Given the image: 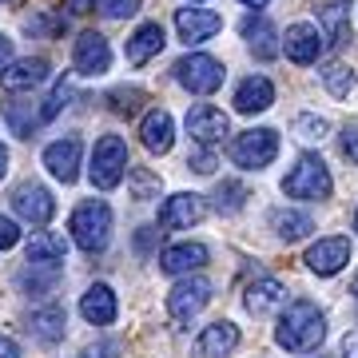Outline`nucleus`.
Segmentation results:
<instances>
[{
  "label": "nucleus",
  "mask_w": 358,
  "mask_h": 358,
  "mask_svg": "<svg viewBox=\"0 0 358 358\" xmlns=\"http://www.w3.org/2000/svg\"><path fill=\"white\" fill-rule=\"evenodd\" d=\"M322 338H327V315L310 299H294L291 307L282 310L275 343L282 350H291V355H310V350L322 346Z\"/></svg>",
  "instance_id": "f257e3e1"
},
{
  "label": "nucleus",
  "mask_w": 358,
  "mask_h": 358,
  "mask_svg": "<svg viewBox=\"0 0 358 358\" xmlns=\"http://www.w3.org/2000/svg\"><path fill=\"white\" fill-rule=\"evenodd\" d=\"M68 231H72L80 251L100 255L103 247H108V239H112V207L103 203V199H84L72 211V219H68Z\"/></svg>",
  "instance_id": "f03ea898"
},
{
  "label": "nucleus",
  "mask_w": 358,
  "mask_h": 358,
  "mask_svg": "<svg viewBox=\"0 0 358 358\" xmlns=\"http://www.w3.org/2000/svg\"><path fill=\"white\" fill-rule=\"evenodd\" d=\"M124 171H128V143L120 136H100L96 148H92V167H88L92 183L100 192H112V187H120Z\"/></svg>",
  "instance_id": "7ed1b4c3"
},
{
  "label": "nucleus",
  "mask_w": 358,
  "mask_h": 358,
  "mask_svg": "<svg viewBox=\"0 0 358 358\" xmlns=\"http://www.w3.org/2000/svg\"><path fill=\"white\" fill-rule=\"evenodd\" d=\"M176 80L183 84L187 92H195V96H211V92L223 88V64H219L215 56H207V52H187L183 60H176Z\"/></svg>",
  "instance_id": "20e7f679"
},
{
  "label": "nucleus",
  "mask_w": 358,
  "mask_h": 358,
  "mask_svg": "<svg viewBox=\"0 0 358 358\" xmlns=\"http://www.w3.org/2000/svg\"><path fill=\"white\" fill-rule=\"evenodd\" d=\"M282 192L291 195V199H327L331 195V171H327V164H322L319 155H303L287 171Z\"/></svg>",
  "instance_id": "39448f33"
},
{
  "label": "nucleus",
  "mask_w": 358,
  "mask_h": 358,
  "mask_svg": "<svg viewBox=\"0 0 358 358\" xmlns=\"http://www.w3.org/2000/svg\"><path fill=\"white\" fill-rule=\"evenodd\" d=\"M275 155H279V131L271 128H251L243 136H235V143H231V164L243 171H263Z\"/></svg>",
  "instance_id": "423d86ee"
},
{
  "label": "nucleus",
  "mask_w": 358,
  "mask_h": 358,
  "mask_svg": "<svg viewBox=\"0 0 358 358\" xmlns=\"http://www.w3.org/2000/svg\"><path fill=\"white\" fill-rule=\"evenodd\" d=\"M211 303V279L203 275H187V279H179L167 294V315L176 322H192L199 310Z\"/></svg>",
  "instance_id": "0eeeda50"
},
{
  "label": "nucleus",
  "mask_w": 358,
  "mask_h": 358,
  "mask_svg": "<svg viewBox=\"0 0 358 358\" xmlns=\"http://www.w3.org/2000/svg\"><path fill=\"white\" fill-rule=\"evenodd\" d=\"M13 211L24 223H32V227H44V223H52V215H56V199H52L48 187H40V183H20L13 192Z\"/></svg>",
  "instance_id": "6e6552de"
},
{
  "label": "nucleus",
  "mask_w": 358,
  "mask_h": 358,
  "mask_svg": "<svg viewBox=\"0 0 358 358\" xmlns=\"http://www.w3.org/2000/svg\"><path fill=\"white\" fill-rule=\"evenodd\" d=\"M315 275H322V279H331V275H338V271L350 263V239L346 235H327V239H319V243H310L307 259H303Z\"/></svg>",
  "instance_id": "1a4fd4ad"
},
{
  "label": "nucleus",
  "mask_w": 358,
  "mask_h": 358,
  "mask_svg": "<svg viewBox=\"0 0 358 358\" xmlns=\"http://www.w3.org/2000/svg\"><path fill=\"white\" fill-rule=\"evenodd\" d=\"M112 64V48H108V40L100 32H80L76 48H72V68H76L80 76H103Z\"/></svg>",
  "instance_id": "9d476101"
},
{
  "label": "nucleus",
  "mask_w": 358,
  "mask_h": 358,
  "mask_svg": "<svg viewBox=\"0 0 358 358\" xmlns=\"http://www.w3.org/2000/svg\"><path fill=\"white\" fill-rule=\"evenodd\" d=\"M227 131H231V120L219 108H211V103H195L187 112V136L195 143H203V148H215Z\"/></svg>",
  "instance_id": "9b49d317"
},
{
  "label": "nucleus",
  "mask_w": 358,
  "mask_h": 358,
  "mask_svg": "<svg viewBox=\"0 0 358 358\" xmlns=\"http://www.w3.org/2000/svg\"><path fill=\"white\" fill-rule=\"evenodd\" d=\"M80 155H84L80 136H64V140H56V143H48V148H44V167H48L60 183H76Z\"/></svg>",
  "instance_id": "f8f14e48"
},
{
  "label": "nucleus",
  "mask_w": 358,
  "mask_h": 358,
  "mask_svg": "<svg viewBox=\"0 0 358 358\" xmlns=\"http://www.w3.org/2000/svg\"><path fill=\"white\" fill-rule=\"evenodd\" d=\"M203 215H207L203 195L179 192V195H171V199H164V207H159V227L164 231H183V227H192V223H199Z\"/></svg>",
  "instance_id": "ddd939ff"
},
{
  "label": "nucleus",
  "mask_w": 358,
  "mask_h": 358,
  "mask_svg": "<svg viewBox=\"0 0 358 358\" xmlns=\"http://www.w3.org/2000/svg\"><path fill=\"white\" fill-rule=\"evenodd\" d=\"M223 28V16L211 8H179L176 13V32L183 44H203Z\"/></svg>",
  "instance_id": "4468645a"
},
{
  "label": "nucleus",
  "mask_w": 358,
  "mask_h": 358,
  "mask_svg": "<svg viewBox=\"0 0 358 358\" xmlns=\"http://www.w3.org/2000/svg\"><path fill=\"white\" fill-rule=\"evenodd\" d=\"M282 48H287V60H294V64H315L322 56V32L315 24H291L282 36Z\"/></svg>",
  "instance_id": "2eb2a0df"
},
{
  "label": "nucleus",
  "mask_w": 358,
  "mask_h": 358,
  "mask_svg": "<svg viewBox=\"0 0 358 358\" xmlns=\"http://www.w3.org/2000/svg\"><path fill=\"white\" fill-rule=\"evenodd\" d=\"M140 140H143V148H148L152 155H167V152H171V143H176V120H171V112L155 108V112L143 115Z\"/></svg>",
  "instance_id": "dca6fc26"
},
{
  "label": "nucleus",
  "mask_w": 358,
  "mask_h": 358,
  "mask_svg": "<svg viewBox=\"0 0 358 358\" xmlns=\"http://www.w3.org/2000/svg\"><path fill=\"white\" fill-rule=\"evenodd\" d=\"M44 80H48V60H40V56L32 60L28 56V60H13V64L0 72V88L4 92H32Z\"/></svg>",
  "instance_id": "f3484780"
},
{
  "label": "nucleus",
  "mask_w": 358,
  "mask_h": 358,
  "mask_svg": "<svg viewBox=\"0 0 358 358\" xmlns=\"http://www.w3.org/2000/svg\"><path fill=\"white\" fill-rule=\"evenodd\" d=\"M235 346H239V327L227 319L203 327V334L195 338V350L203 358H227V355H235Z\"/></svg>",
  "instance_id": "a211bd4d"
},
{
  "label": "nucleus",
  "mask_w": 358,
  "mask_h": 358,
  "mask_svg": "<svg viewBox=\"0 0 358 358\" xmlns=\"http://www.w3.org/2000/svg\"><path fill=\"white\" fill-rule=\"evenodd\" d=\"M207 267V247L203 243H176L159 255V271L164 275H195Z\"/></svg>",
  "instance_id": "6ab92c4d"
},
{
  "label": "nucleus",
  "mask_w": 358,
  "mask_h": 358,
  "mask_svg": "<svg viewBox=\"0 0 358 358\" xmlns=\"http://www.w3.org/2000/svg\"><path fill=\"white\" fill-rule=\"evenodd\" d=\"M243 40L259 60H275V56H279V32H275V24H271L263 13H251L243 20Z\"/></svg>",
  "instance_id": "aec40b11"
},
{
  "label": "nucleus",
  "mask_w": 358,
  "mask_h": 358,
  "mask_svg": "<svg viewBox=\"0 0 358 358\" xmlns=\"http://www.w3.org/2000/svg\"><path fill=\"white\" fill-rule=\"evenodd\" d=\"M164 44H167V36H164V24H140L136 32H131V40H128V48H124V56H128V64H148L152 56H159L164 52Z\"/></svg>",
  "instance_id": "412c9836"
},
{
  "label": "nucleus",
  "mask_w": 358,
  "mask_h": 358,
  "mask_svg": "<svg viewBox=\"0 0 358 358\" xmlns=\"http://www.w3.org/2000/svg\"><path fill=\"white\" fill-rule=\"evenodd\" d=\"M271 103H275V84L267 76H247L235 88V112L255 115V112H267Z\"/></svg>",
  "instance_id": "4be33fe9"
},
{
  "label": "nucleus",
  "mask_w": 358,
  "mask_h": 358,
  "mask_svg": "<svg viewBox=\"0 0 358 358\" xmlns=\"http://www.w3.org/2000/svg\"><path fill=\"white\" fill-rule=\"evenodd\" d=\"M64 259H68L64 235H56V231H36V235L28 239V267H60Z\"/></svg>",
  "instance_id": "5701e85b"
},
{
  "label": "nucleus",
  "mask_w": 358,
  "mask_h": 358,
  "mask_svg": "<svg viewBox=\"0 0 358 358\" xmlns=\"http://www.w3.org/2000/svg\"><path fill=\"white\" fill-rule=\"evenodd\" d=\"M28 331L36 334L40 343H60L64 338V331H68V310L60 307V303H48V307H40V310H32V319H28Z\"/></svg>",
  "instance_id": "b1692460"
},
{
  "label": "nucleus",
  "mask_w": 358,
  "mask_h": 358,
  "mask_svg": "<svg viewBox=\"0 0 358 358\" xmlns=\"http://www.w3.org/2000/svg\"><path fill=\"white\" fill-rule=\"evenodd\" d=\"M243 303H247L251 315H271V310H279L282 303H287V287H282L279 279H255L247 287Z\"/></svg>",
  "instance_id": "393cba45"
},
{
  "label": "nucleus",
  "mask_w": 358,
  "mask_h": 358,
  "mask_svg": "<svg viewBox=\"0 0 358 358\" xmlns=\"http://www.w3.org/2000/svg\"><path fill=\"white\" fill-rule=\"evenodd\" d=\"M80 315H84L92 327H108V322L115 319V294H112V287H103V282L88 287V294L80 299Z\"/></svg>",
  "instance_id": "a878e982"
},
{
  "label": "nucleus",
  "mask_w": 358,
  "mask_h": 358,
  "mask_svg": "<svg viewBox=\"0 0 358 358\" xmlns=\"http://www.w3.org/2000/svg\"><path fill=\"white\" fill-rule=\"evenodd\" d=\"M319 24L327 28V40L331 44H346L350 40V4L346 0H331L319 8Z\"/></svg>",
  "instance_id": "bb28decb"
},
{
  "label": "nucleus",
  "mask_w": 358,
  "mask_h": 358,
  "mask_svg": "<svg viewBox=\"0 0 358 358\" xmlns=\"http://www.w3.org/2000/svg\"><path fill=\"white\" fill-rule=\"evenodd\" d=\"M275 235H279L282 243H299V239H307L310 231H315V219L307 211H275Z\"/></svg>",
  "instance_id": "cd10ccee"
},
{
  "label": "nucleus",
  "mask_w": 358,
  "mask_h": 358,
  "mask_svg": "<svg viewBox=\"0 0 358 358\" xmlns=\"http://www.w3.org/2000/svg\"><path fill=\"white\" fill-rule=\"evenodd\" d=\"M128 187H131V199H140V203H148V199H159V176L155 171H148V167H131L128 171Z\"/></svg>",
  "instance_id": "c85d7f7f"
},
{
  "label": "nucleus",
  "mask_w": 358,
  "mask_h": 358,
  "mask_svg": "<svg viewBox=\"0 0 358 358\" xmlns=\"http://www.w3.org/2000/svg\"><path fill=\"white\" fill-rule=\"evenodd\" d=\"M4 120H8V128H13L20 140H28L32 128L40 124V112H32V103H4Z\"/></svg>",
  "instance_id": "c756f323"
},
{
  "label": "nucleus",
  "mask_w": 358,
  "mask_h": 358,
  "mask_svg": "<svg viewBox=\"0 0 358 358\" xmlns=\"http://www.w3.org/2000/svg\"><path fill=\"white\" fill-rule=\"evenodd\" d=\"M247 203V187L239 183V179H223L215 187V207L223 211V215H235V211H243Z\"/></svg>",
  "instance_id": "7c9ffc66"
},
{
  "label": "nucleus",
  "mask_w": 358,
  "mask_h": 358,
  "mask_svg": "<svg viewBox=\"0 0 358 358\" xmlns=\"http://www.w3.org/2000/svg\"><path fill=\"white\" fill-rule=\"evenodd\" d=\"M322 84H327L331 96L343 100V96H350V88H355V72H350L346 64H327L322 68Z\"/></svg>",
  "instance_id": "2f4dec72"
},
{
  "label": "nucleus",
  "mask_w": 358,
  "mask_h": 358,
  "mask_svg": "<svg viewBox=\"0 0 358 358\" xmlns=\"http://www.w3.org/2000/svg\"><path fill=\"white\" fill-rule=\"evenodd\" d=\"M327 131H331V124H327L322 115L303 112L299 120H294V136H299V140H307V143H322V140H327Z\"/></svg>",
  "instance_id": "473e14b6"
},
{
  "label": "nucleus",
  "mask_w": 358,
  "mask_h": 358,
  "mask_svg": "<svg viewBox=\"0 0 358 358\" xmlns=\"http://www.w3.org/2000/svg\"><path fill=\"white\" fill-rule=\"evenodd\" d=\"M24 28L32 32V36H56L60 28H64V16H56V13H36V16H28Z\"/></svg>",
  "instance_id": "72a5a7b5"
},
{
  "label": "nucleus",
  "mask_w": 358,
  "mask_h": 358,
  "mask_svg": "<svg viewBox=\"0 0 358 358\" xmlns=\"http://www.w3.org/2000/svg\"><path fill=\"white\" fill-rule=\"evenodd\" d=\"M108 100H112V108L120 115H136V112H140V103H143V92L140 88H115Z\"/></svg>",
  "instance_id": "f704fd0d"
},
{
  "label": "nucleus",
  "mask_w": 358,
  "mask_h": 358,
  "mask_svg": "<svg viewBox=\"0 0 358 358\" xmlns=\"http://www.w3.org/2000/svg\"><path fill=\"white\" fill-rule=\"evenodd\" d=\"M68 100H72V88H68V84H56V88H52V96L44 100V108H40V124L56 120V115H60V108H64Z\"/></svg>",
  "instance_id": "c9c22d12"
},
{
  "label": "nucleus",
  "mask_w": 358,
  "mask_h": 358,
  "mask_svg": "<svg viewBox=\"0 0 358 358\" xmlns=\"http://www.w3.org/2000/svg\"><path fill=\"white\" fill-rule=\"evenodd\" d=\"M143 0H96V8H100L108 20H124V16H136L140 13Z\"/></svg>",
  "instance_id": "e433bc0d"
},
{
  "label": "nucleus",
  "mask_w": 358,
  "mask_h": 358,
  "mask_svg": "<svg viewBox=\"0 0 358 358\" xmlns=\"http://www.w3.org/2000/svg\"><path fill=\"white\" fill-rule=\"evenodd\" d=\"M187 167H192V171H199V176H211V171H215V152H211V148H203V143H195L192 152H187Z\"/></svg>",
  "instance_id": "4c0bfd02"
},
{
  "label": "nucleus",
  "mask_w": 358,
  "mask_h": 358,
  "mask_svg": "<svg viewBox=\"0 0 358 358\" xmlns=\"http://www.w3.org/2000/svg\"><path fill=\"white\" fill-rule=\"evenodd\" d=\"M16 243H20V227L8 215H0V251H13Z\"/></svg>",
  "instance_id": "58836bf2"
},
{
  "label": "nucleus",
  "mask_w": 358,
  "mask_h": 358,
  "mask_svg": "<svg viewBox=\"0 0 358 358\" xmlns=\"http://www.w3.org/2000/svg\"><path fill=\"white\" fill-rule=\"evenodd\" d=\"M155 239H159V231H155V227H140V231H136V251H140V255H152Z\"/></svg>",
  "instance_id": "ea45409f"
},
{
  "label": "nucleus",
  "mask_w": 358,
  "mask_h": 358,
  "mask_svg": "<svg viewBox=\"0 0 358 358\" xmlns=\"http://www.w3.org/2000/svg\"><path fill=\"white\" fill-rule=\"evenodd\" d=\"M343 155L358 167V128H346L343 131Z\"/></svg>",
  "instance_id": "a19ab883"
},
{
  "label": "nucleus",
  "mask_w": 358,
  "mask_h": 358,
  "mask_svg": "<svg viewBox=\"0 0 358 358\" xmlns=\"http://www.w3.org/2000/svg\"><path fill=\"white\" fill-rule=\"evenodd\" d=\"M0 358H20V346H16V338L0 334Z\"/></svg>",
  "instance_id": "79ce46f5"
},
{
  "label": "nucleus",
  "mask_w": 358,
  "mask_h": 358,
  "mask_svg": "<svg viewBox=\"0 0 358 358\" xmlns=\"http://www.w3.org/2000/svg\"><path fill=\"white\" fill-rule=\"evenodd\" d=\"M4 64H13V40L8 36H0V68Z\"/></svg>",
  "instance_id": "37998d69"
},
{
  "label": "nucleus",
  "mask_w": 358,
  "mask_h": 358,
  "mask_svg": "<svg viewBox=\"0 0 358 358\" xmlns=\"http://www.w3.org/2000/svg\"><path fill=\"white\" fill-rule=\"evenodd\" d=\"M343 358H358V334H346L343 338Z\"/></svg>",
  "instance_id": "c03bdc74"
},
{
  "label": "nucleus",
  "mask_w": 358,
  "mask_h": 358,
  "mask_svg": "<svg viewBox=\"0 0 358 358\" xmlns=\"http://www.w3.org/2000/svg\"><path fill=\"white\" fill-rule=\"evenodd\" d=\"M68 8H72V13H92L96 0H68Z\"/></svg>",
  "instance_id": "a18cd8bd"
},
{
  "label": "nucleus",
  "mask_w": 358,
  "mask_h": 358,
  "mask_svg": "<svg viewBox=\"0 0 358 358\" xmlns=\"http://www.w3.org/2000/svg\"><path fill=\"white\" fill-rule=\"evenodd\" d=\"M4 171H8V148L0 143V179H4Z\"/></svg>",
  "instance_id": "49530a36"
},
{
  "label": "nucleus",
  "mask_w": 358,
  "mask_h": 358,
  "mask_svg": "<svg viewBox=\"0 0 358 358\" xmlns=\"http://www.w3.org/2000/svg\"><path fill=\"white\" fill-rule=\"evenodd\" d=\"M243 4H251V8H263V4H271V0H243Z\"/></svg>",
  "instance_id": "de8ad7c7"
},
{
  "label": "nucleus",
  "mask_w": 358,
  "mask_h": 358,
  "mask_svg": "<svg viewBox=\"0 0 358 358\" xmlns=\"http://www.w3.org/2000/svg\"><path fill=\"white\" fill-rule=\"evenodd\" d=\"M350 294H355V303H358V279H355V282H350Z\"/></svg>",
  "instance_id": "09e8293b"
},
{
  "label": "nucleus",
  "mask_w": 358,
  "mask_h": 358,
  "mask_svg": "<svg viewBox=\"0 0 358 358\" xmlns=\"http://www.w3.org/2000/svg\"><path fill=\"white\" fill-rule=\"evenodd\" d=\"M355 231H358V211H355Z\"/></svg>",
  "instance_id": "8fccbe9b"
}]
</instances>
